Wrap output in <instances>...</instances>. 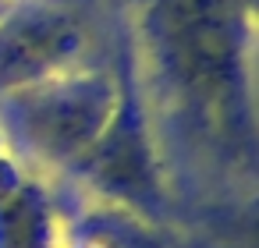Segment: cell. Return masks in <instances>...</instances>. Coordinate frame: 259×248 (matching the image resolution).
I'll use <instances>...</instances> for the list:
<instances>
[{
  "instance_id": "obj_1",
  "label": "cell",
  "mask_w": 259,
  "mask_h": 248,
  "mask_svg": "<svg viewBox=\"0 0 259 248\" xmlns=\"http://www.w3.org/2000/svg\"><path fill=\"white\" fill-rule=\"evenodd\" d=\"M170 78L206 107L238 96L245 0H156L149 15Z\"/></svg>"
},
{
  "instance_id": "obj_3",
  "label": "cell",
  "mask_w": 259,
  "mask_h": 248,
  "mask_svg": "<svg viewBox=\"0 0 259 248\" xmlns=\"http://www.w3.org/2000/svg\"><path fill=\"white\" fill-rule=\"evenodd\" d=\"M78 46V29L68 15L29 11L0 25V89H18L64 64Z\"/></svg>"
},
{
  "instance_id": "obj_2",
  "label": "cell",
  "mask_w": 259,
  "mask_h": 248,
  "mask_svg": "<svg viewBox=\"0 0 259 248\" xmlns=\"http://www.w3.org/2000/svg\"><path fill=\"white\" fill-rule=\"evenodd\" d=\"M114 89L96 75L39 82L25 92H15L11 100L18 135L29 142V149H36V156L54 163L85 160L114 121Z\"/></svg>"
}]
</instances>
